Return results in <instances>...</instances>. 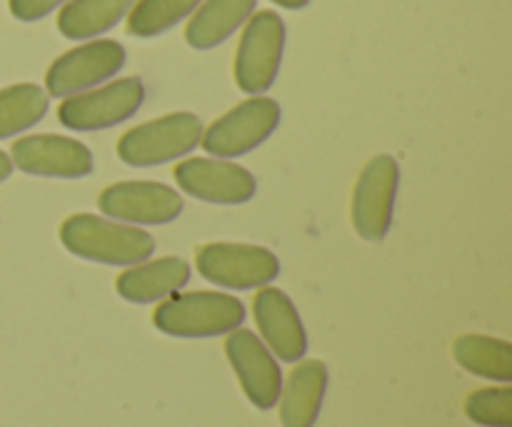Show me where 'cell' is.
<instances>
[{"instance_id":"277c9868","label":"cell","mask_w":512,"mask_h":427,"mask_svg":"<svg viewBox=\"0 0 512 427\" xmlns=\"http://www.w3.org/2000/svg\"><path fill=\"white\" fill-rule=\"evenodd\" d=\"M283 110L278 100L268 95H250L248 100L235 105L225 115H220L213 125L203 130L200 145L208 150L210 158H243L258 150L270 135L278 130Z\"/></svg>"},{"instance_id":"ba28073f","label":"cell","mask_w":512,"mask_h":427,"mask_svg":"<svg viewBox=\"0 0 512 427\" xmlns=\"http://www.w3.org/2000/svg\"><path fill=\"white\" fill-rule=\"evenodd\" d=\"M195 268L208 283L228 290L265 288L280 275L273 250L248 243H208L195 253Z\"/></svg>"},{"instance_id":"ffe728a7","label":"cell","mask_w":512,"mask_h":427,"mask_svg":"<svg viewBox=\"0 0 512 427\" xmlns=\"http://www.w3.org/2000/svg\"><path fill=\"white\" fill-rule=\"evenodd\" d=\"M50 95L35 83L0 88V140L25 133L48 115Z\"/></svg>"},{"instance_id":"9c48e42d","label":"cell","mask_w":512,"mask_h":427,"mask_svg":"<svg viewBox=\"0 0 512 427\" xmlns=\"http://www.w3.org/2000/svg\"><path fill=\"white\" fill-rule=\"evenodd\" d=\"M125 58L128 55L118 40H88L53 60L45 73V93L53 98H70L83 90L98 88L123 70Z\"/></svg>"},{"instance_id":"e0dca14e","label":"cell","mask_w":512,"mask_h":427,"mask_svg":"<svg viewBox=\"0 0 512 427\" xmlns=\"http://www.w3.org/2000/svg\"><path fill=\"white\" fill-rule=\"evenodd\" d=\"M255 5L258 0H205L185 25V43L195 50L218 48L248 23Z\"/></svg>"},{"instance_id":"4fadbf2b","label":"cell","mask_w":512,"mask_h":427,"mask_svg":"<svg viewBox=\"0 0 512 427\" xmlns=\"http://www.w3.org/2000/svg\"><path fill=\"white\" fill-rule=\"evenodd\" d=\"M225 355L243 385L245 398L258 410L275 408L283 388V375L268 345L253 330L235 328L225 338Z\"/></svg>"},{"instance_id":"8fae6325","label":"cell","mask_w":512,"mask_h":427,"mask_svg":"<svg viewBox=\"0 0 512 427\" xmlns=\"http://www.w3.org/2000/svg\"><path fill=\"white\" fill-rule=\"evenodd\" d=\"M105 218L128 225H168L183 213V198L170 185L153 180H125L98 195Z\"/></svg>"},{"instance_id":"8992f818","label":"cell","mask_w":512,"mask_h":427,"mask_svg":"<svg viewBox=\"0 0 512 427\" xmlns=\"http://www.w3.org/2000/svg\"><path fill=\"white\" fill-rule=\"evenodd\" d=\"M143 103V80L138 75H128V78L63 98V105L58 108V120L60 125L75 130V133H95V130H108L130 120L143 108Z\"/></svg>"},{"instance_id":"52a82bcc","label":"cell","mask_w":512,"mask_h":427,"mask_svg":"<svg viewBox=\"0 0 512 427\" xmlns=\"http://www.w3.org/2000/svg\"><path fill=\"white\" fill-rule=\"evenodd\" d=\"M400 188V165L393 155L380 153L365 163L353 188L350 220L355 233L368 243L388 238L395 218V200Z\"/></svg>"},{"instance_id":"7402d4cb","label":"cell","mask_w":512,"mask_h":427,"mask_svg":"<svg viewBox=\"0 0 512 427\" xmlns=\"http://www.w3.org/2000/svg\"><path fill=\"white\" fill-rule=\"evenodd\" d=\"M465 413L470 420L485 427H512V390L485 388L475 390L465 400Z\"/></svg>"},{"instance_id":"ac0fdd59","label":"cell","mask_w":512,"mask_h":427,"mask_svg":"<svg viewBox=\"0 0 512 427\" xmlns=\"http://www.w3.org/2000/svg\"><path fill=\"white\" fill-rule=\"evenodd\" d=\"M135 0H68L58 13V30L68 40H95L113 30Z\"/></svg>"},{"instance_id":"30bf717a","label":"cell","mask_w":512,"mask_h":427,"mask_svg":"<svg viewBox=\"0 0 512 427\" xmlns=\"http://www.w3.org/2000/svg\"><path fill=\"white\" fill-rule=\"evenodd\" d=\"M173 175L183 193L210 205H243L258 193L255 175L233 160L185 158Z\"/></svg>"},{"instance_id":"5bb4252c","label":"cell","mask_w":512,"mask_h":427,"mask_svg":"<svg viewBox=\"0 0 512 427\" xmlns=\"http://www.w3.org/2000/svg\"><path fill=\"white\" fill-rule=\"evenodd\" d=\"M253 315L260 335L273 355L298 363L308 353V335L293 300L278 288H263L253 300Z\"/></svg>"},{"instance_id":"d6986e66","label":"cell","mask_w":512,"mask_h":427,"mask_svg":"<svg viewBox=\"0 0 512 427\" xmlns=\"http://www.w3.org/2000/svg\"><path fill=\"white\" fill-rule=\"evenodd\" d=\"M458 365L480 378L510 383L512 380V345L508 340L488 335H460L453 345Z\"/></svg>"},{"instance_id":"2e32d148","label":"cell","mask_w":512,"mask_h":427,"mask_svg":"<svg viewBox=\"0 0 512 427\" xmlns=\"http://www.w3.org/2000/svg\"><path fill=\"white\" fill-rule=\"evenodd\" d=\"M328 393V368L323 360H303L280 388V423L283 427H313Z\"/></svg>"},{"instance_id":"44dd1931","label":"cell","mask_w":512,"mask_h":427,"mask_svg":"<svg viewBox=\"0 0 512 427\" xmlns=\"http://www.w3.org/2000/svg\"><path fill=\"white\" fill-rule=\"evenodd\" d=\"M200 0H135L128 13V33L135 38H155L193 15Z\"/></svg>"},{"instance_id":"5b68a950","label":"cell","mask_w":512,"mask_h":427,"mask_svg":"<svg viewBox=\"0 0 512 427\" xmlns=\"http://www.w3.org/2000/svg\"><path fill=\"white\" fill-rule=\"evenodd\" d=\"M285 53V23L273 10L253 13L235 50V83L243 93L263 95L278 80Z\"/></svg>"},{"instance_id":"603a6c76","label":"cell","mask_w":512,"mask_h":427,"mask_svg":"<svg viewBox=\"0 0 512 427\" xmlns=\"http://www.w3.org/2000/svg\"><path fill=\"white\" fill-rule=\"evenodd\" d=\"M68 0H8V8L13 18L23 20V23H33V20L48 18L53 10L63 8Z\"/></svg>"},{"instance_id":"7c38bea8","label":"cell","mask_w":512,"mask_h":427,"mask_svg":"<svg viewBox=\"0 0 512 427\" xmlns=\"http://www.w3.org/2000/svg\"><path fill=\"white\" fill-rule=\"evenodd\" d=\"M13 168L38 178L80 180L95 170V158L88 145L65 135H25L10 148Z\"/></svg>"},{"instance_id":"6da1fadb","label":"cell","mask_w":512,"mask_h":427,"mask_svg":"<svg viewBox=\"0 0 512 427\" xmlns=\"http://www.w3.org/2000/svg\"><path fill=\"white\" fill-rule=\"evenodd\" d=\"M60 243L78 258L115 268H130L155 253V238L148 230L90 213L65 218L60 225Z\"/></svg>"},{"instance_id":"9a60e30c","label":"cell","mask_w":512,"mask_h":427,"mask_svg":"<svg viewBox=\"0 0 512 427\" xmlns=\"http://www.w3.org/2000/svg\"><path fill=\"white\" fill-rule=\"evenodd\" d=\"M188 280L190 265L183 258L168 255V258H148L138 265H130L128 270L118 275L115 290L128 303L148 305L170 298L173 293H180L188 285Z\"/></svg>"},{"instance_id":"cb8c5ba5","label":"cell","mask_w":512,"mask_h":427,"mask_svg":"<svg viewBox=\"0 0 512 427\" xmlns=\"http://www.w3.org/2000/svg\"><path fill=\"white\" fill-rule=\"evenodd\" d=\"M10 175H13V160H10L8 153H3V150H0V183H5Z\"/></svg>"},{"instance_id":"7a4b0ae2","label":"cell","mask_w":512,"mask_h":427,"mask_svg":"<svg viewBox=\"0 0 512 427\" xmlns=\"http://www.w3.org/2000/svg\"><path fill=\"white\" fill-rule=\"evenodd\" d=\"M245 305L228 293L193 290L173 293L155 308L153 325L173 338H215L240 328Z\"/></svg>"},{"instance_id":"3957f363","label":"cell","mask_w":512,"mask_h":427,"mask_svg":"<svg viewBox=\"0 0 512 427\" xmlns=\"http://www.w3.org/2000/svg\"><path fill=\"white\" fill-rule=\"evenodd\" d=\"M203 130V120L193 113L163 115L125 130L118 140V158L133 168H158L193 153Z\"/></svg>"},{"instance_id":"d4e9b609","label":"cell","mask_w":512,"mask_h":427,"mask_svg":"<svg viewBox=\"0 0 512 427\" xmlns=\"http://www.w3.org/2000/svg\"><path fill=\"white\" fill-rule=\"evenodd\" d=\"M270 3L280 5V8H285V10H303V8H308L310 0H270Z\"/></svg>"}]
</instances>
